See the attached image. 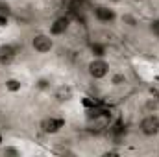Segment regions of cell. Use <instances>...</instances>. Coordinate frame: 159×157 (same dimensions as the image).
Returning <instances> with one entry per match:
<instances>
[{"instance_id":"3957f363","label":"cell","mask_w":159,"mask_h":157,"mask_svg":"<svg viewBox=\"0 0 159 157\" xmlns=\"http://www.w3.org/2000/svg\"><path fill=\"white\" fill-rule=\"evenodd\" d=\"M107 72H109V65H107L104 59H94V61L89 63V74H91L94 79L106 78Z\"/></svg>"},{"instance_id":"4fadbf2b","label":"cell","mask_w":159,"mask_h":157,"mask_svg":"<svg viewBox=\"0 0 159 157\" xmlns=\"http://www.w3.org/2000/svg\"><path fill=\"white\" fill-rule=\"evenodd\" d=\"M0 144H2V135H0Z\"/></svg>"},{"instance_id":"8fae6325","label":"cell","mask_w":159,"mask_h":157,"mask_svg":"<svg viewBox=\"0 0 159 157\" xmlns=\"http://www.w3.org/2000/svg\"><path fill=\"white\" fill-rule=\"evenodd\" d=\"M113 83L115 85H122V83H126V78L122 74H117V76H113Z\"/></svg>"},{"instance_id":"5bb4252c","label":"cell","mask_w":159,"mask_h":157,"mask_svg":"<svg viewBox=\"0 0 159 157\" xmlns=\"http://www.w3.org/2000/svg\"><path fill=\"white\" fill-rule=\"evenodd\" d=\"M111 2H119V0H111Z\"/></svg>"},{"instance_id":"52a82bcc","label":"cell","mask_w":159,"mask_h":157,"mask_svg":"<svg viewBox=\"0 0 159 157\" xmlns=\"http://www.w3.org/2000/svg\"><path fill=\"white\" fill-rule=\"evenodd\" d=\"M69 17H59V19H56L54 20V24L50 26V34L52 35H61V34H65L67 32V28H69Z\"/></svg>"},{"instance_id":"8992f818","label":"cell","mask_w":159,"mask_h":157,"mask_svg":"<svg viewBox=\"0 0 159 157\" xmlns=\"http://www.w3.org/2000/svg\"><path fill=\"white\" fill-rule=\"evenodd\" d=\"M94 17L100 22H111V20H115V11L109 9V7H106V6H98L94 9Z\"/></svg>"},{"instance_id":"7c38bea8","label":"cell","mask_w":159,"mask_h":157,"mask_svg":"<svg viewBox=\"0 0 159 157\" xmlns=\"http://www.w3.org/2000/svg\"><path fill=\"white\" fill-rule=\"evenodd\" d=\"M7 22H9L7 15L6 13H0V26H7Z\"/></svg>"},{"instance_id":"30bf717a","label":"cell","mask_w":159,"mask_h":157,"mask_svg":"<svg viewBox=\"0 0 159 157\" xmlns=\"http://www.w3.org/2000/svg\"><path fill=\"white\" fill-rule=\"evenodd\" d=\"M150 30H152V34H154V35H157V37H159V19H156V20H152V22H150Z\"/></svg>"},{"instance_id":"7a4b0ae2","label":"cell","mask_w":159,"mask_h":157,"mask_svg":"<svg viewBox=\"0 0 159 157\" xmlns=\"http://www.w3.org/2000/svg\"><path fill=\"white\" fill-rule=\"evenodd\" d=\"M32 46H34L35 52H39V54H46V52H50V50L54 48V41H52L50 35L39 34V35H35V37L32 39Z\"/></svg>"},{"instance_id":"277c9868","label":"cell","mask_w":159,"mask_h":157,"mask_svg":"<svg viewBox=\"0 0 159 157\" xmlns=\"http://www.w3.org/2000/svg\"><path fill=\"white\" fill-rule=\"evenodd\" d=\"M65 126V120L63 118H44L43 122H41V129L44 131V133H57L61 128Z\"/></svg>"},{"instance_id":"5b68a950","label":"cell","mask_w":159,"mask_h":157,"mask_svg":"<svg viewBox=\"0 0 159 157\" xmlns=\"http://www.w3.org/2000/svg\"><path fill=\"white\" fill-rule=\"evenodd\" d=\"M17 56V48L13 44H2L0 46V65H9Z\"/></svg>"},{"instance_id":"9c48e42d","label":"cell","mask_w":159,"mask_h":157,"mask_svg":"<svg viewBox=\"0 0 159 157\" xmlns=\"http://www.w3.org/2000/svg\"><path fill=\"white\" fill-rule=\"evenodd\" d=\"M93 52H94V56H98V57L106 56V48H104L102 44H93Z\"/></svg>"},{"instance_id":"ba28073f","label":"cell","mask_w":159,"mask_h":157,"mask_svg":"<svg viewBox=\"0 0 159 157\" xmlns=\"http://www.w3.org/2000/svg\"><path fill=\"white\" fill-rule=\"evenodd\" d=\"M6 89L11 91V92H17V91H20V81L19 79H7L6 81Z\"/></svg>"},{"instance_id":"6da1fadb","label":"cell","mask_w":159,"mask_h":157,"mask_svg":"<svg viewBox=\"0 0 159 157\" xmlns=\"http://www.w3.org/2000/svg\"><path fill=\"white\" fill-rule=\"evenodd\" d=\"M141 131L146 137H154L159 133V117L157 115H148L141 120Z\"/></svg>"}]
</instances>
